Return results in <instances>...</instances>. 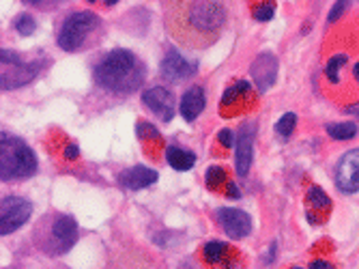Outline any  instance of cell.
<instances>
[{
    "label": "cell",
    "mask_w": 359,
    "mask_h": 269,
    "mask_svg": "<svg viewBox=\"0 0 359 269\" xmlns=\"http://www.w3.org/2000/svg\"><path fill=\"white\" fill-rule=\"evenodd\" d=\"M226 24V9L222 3H175L166 13L170 37L187 48H207L217 41Z\"/></svg>",
    "instance_id": "cell-1"
},
{
    "label": "cell",
    "mask_w": 359,
    "mask_h": 269,
    "mask_svg": "<svg viewBox=\"0 0 359 269\" xmlns=\"http://www.w3.org/2000/svg\"><path fill=\"white\" fill-rule=\"evenodd\" d=\"M144 74H147L144 63L132 50L116 48L97 63L95 82L110 93L127 95L142 86Z\"/></svg>",
    "instance_id": "cell-2"
},
{
    "label": "cell",
    "mask_w": 359,
    "mask_h": 269,
    "mask_svg": "<svg viewBox=\"0 0 359 269\" xmlns=\"http://www.w3.org/2000/svg\"><path fill=\"white\" fill-rule=\"evenodd\" d=\"M37 157L32 149L15 136L3 131L0 138V179L3 181H18L37 175Z\"/></svg>",
    "instance_id": "cell-3"
},
{
    "label": "cell",
    "mask_w": 359,
    "mask_h": 269,
    "mask_svg": "<svg viewBox=\"0 0 359 269\" xmlns=\"http://www.w3.org/2000/svg\"><path fill=\"white\" fill-rule=\"evenodd\" d=\"M102 18L93 11H78L62 22L56 44L65 52H80L102 35Z\"/></svg>",
    "instance_id": "cell-4"
},
{
    "label": "cell",
    "mask_w": 359,
    "mask_h": 269,
    "mask_svg": "<svg viewBox=\"0 0 359 269\" xmlns=\"http://www.w3.org/2000/svg\"><path fill=\"white\" fill-rule=\"evenodd\" d=\"M0 60H3V67H7V70L3 72V88H7V91L20 88L24 84L32 82V80H35L41 74V60L24 63L11 50H3V52H0Z\"/></svg>",
    "instance_id": "cell-5"
},
{
    "label": "cell",
    "mask_w": 359,
    "mask_h": 269,
    "mask_svg": "<svg viewBox=\"0 0 359 269\" xmlns=\"http://www.w3.org/2000/svg\"><path fill=\"white\" fill-rule=\"evenodd\" d=\"M32 216L30 200L22 196H5L3 198V209H0V235H11L20 226H24Z\"/></svg>",
    "instance_id": "cell-6"
},
{
    "label": "cell",
    "mask_w": 359,
    "mask_h": 269,
    "mask_svg": "<svg viewBox=\"0 0 359 269\" xmlns=\"http://www.w3.org/2000/svg\"><path fill=\"white\" fill-rule=\"evenodd\" d=\"M334 181L342 194L359 192V149H351L340 157Z\"/></svg>",
    "instance_id": "cell-7"
},
{
    "label": "cell",
    "mask_w": 359,
    "mask_h": 269,
    "mask_svg": "<svg viewBox=\"0 0 359 269\" xmlns=\"http://www.w3.org/2000/svg\"><path fill=\"white\" fill-rule=\"evenodd\" d=\"M250 106H252V86L245 80H239L231 88H226L219 102V110L224 117H235L239 112H245Z\"/></svg>",
    "instance_id": "cell-8"
},
{
    "label": "cell",
    "mask_w": 359,
    "mask_h": 269,
    "mask_svg": "<svg viewBox=\"0 0 359 269\" xmlns=\"http://www.w3.org/2000/svg\"><path fill=\"white\" fill-rule=\"evenodd\" d=\"M78 242V222L72 216H58L52 224V252L65 254Z\"/></svg>",
    "instance_id": "cell-9"
},
{
    "label": "cell",
    "mask_w": 359,
    "mask_h": 269,
    "mask_svg": "<svg viewBox=\"0 0 359 269\" xmlns=\"http://www.w3.org/2000/svg\"><path fill=\"white\" fill-rule=\"evenodd\" d=\"M217 222L224 228V232L233 240L248 237L252 232V220L245 211L233 209V207H222L217 209Z\"/></svg>",
    "instance_id": "cell-10"
},
{
    "label": "cell",
    "mask_w": 359,
    "mask_h": 269,
    "mask_svg": "<svg viewBox=\"0 0 359 269\" xmlns=\"http://www.w3.org/2000/svg\"><path fill=\"white\" fill-rule=\"evenodd\" d=\"M254 84L258 88V93H267L276 80H278V60L273 54L265 52V54H258L256 60L252 63V70H250Z\"/></svg>",
    "instance_id": "cell-11"
},
{
    "label": "cell",
    "mask_w": 359,
    "mask_h": 269,
    "mask_svg": "<svg viewBox=\"0 0 359 269\" xmlns=\"http://www.w3.org/2000/svg\"><path fill=\"white\" fill-rule=\"evenodd\" d=\"M142 102L161 119V121H172L175 117V97L170 91H166L164 86H153L149 91L142 93Z\"/></svg>",
    "instance_id": "cell-12"
},
{
    "label": "cell",
    "mask_w": 359,
    "mask_h": 269,
    "mask_svg": "<svg viewBox=\"0 0 359 269\" xmlns=\"http://www.w3.org/2000/svg\"><path fill=\"white\" fill-rule=\"evenodd\" d=\"M254 136H256V123H245L239 129V138H237V175L241 179L250 175L252 153H254Z\"/></svg>",
    "instance_id": "cell-13"
},
{
    "label": "cell",
    "mask_w": 359,
    "mask_h": 269,
    "mask_svg": "<svg viewBox=\"0 0 359 269\" xmlns=\"http://www.w3.org/2000/svg\"><path fill=\"white\" fill-rule=\"evenodd\" d=\"M196 70H198V65L183 58L177 50H168V54L164 56V60H161V74H164V78L170 82L185 80V78L194 76Z\"/></svg>",
    "instance_id": "cell-14"
},
{
    "label": "cell",
    "mask_w": 359,
    "mask_h": 269,
    "mask_svg": "<svg viewBox=\"0 0 359 269\" xmlns=\"http://www.w3.org/2000/svg\"><path fill=\"white\" fill-rule=\"evenodd\" d=\"M157 177L159 175H157V171H153V168H147L142 164H136L132 168H127V171H123L118 175V181H121L123 188L136 192V190H142V188L153 185L157 181Z\"/></svg>",
    "instance_id": "cell-15"
},
{
    "label": "cell",
    "mask_w": 359,
    "mask_h": 269,
    "mask_svg": "<svg viewBox=\"0 0 359 269\" xmlns=\"http://www.w3.org/2000/svg\"><path fill=\"white\" fill-rule=\"evenodd\" d=\"M205 110V91L201 86H191L185 91V95L181 97V104H179V112L181 117L191 123L201 117V112Z\"/></svg>",
    "instance_id": "cell-16"
},
{
    "label": "cell",
    "mask_w": 359,
    "mask_h": 269,
    "mask_svg": "<svg viewBox=\"0 0 359 269\" xmlns=\"http://www.w3.org/2000/svg\"><path fill=\"white\" fill-rule=\"evenodd\" d=\"M233 254H235V248H231L224 242H209L203 248V256L209 265H228Z\"/></svg>",
    "instance_id": "cell-17"
},
{
    "label": "cell",
    "mask_w": 359,
    "mask_h": 269,
    "mask_svg": "<svg viewBox=\"0 0 359 269\" xmlns=\"http://www.w3.org/2000/svg\"><path fill=\"white\" fill-rule=\"evenodd\" d=\"M166 159L175 171H189V168L196 164V155L179 145H170L166 149Z\"/></svg>",
    "instance_id": "cell-18"
},
{
    "label": "cell",
    "mask_w": 359,
    "mask_h": 269,
    "mask_svg": "<svg viewBox=\"0 0 359 269\" xmlns=\"http://www.w3.org/2000/svg\"><path fill=\"white\" fill-rule=\"evenodd\" d=\"M327 133L334 140H351L357 136V125L355 123H332V125H327Z\"/></svg>",
    "instance_id": "cell-19"
},
{
    "label": "cell",
    "mask_w": 359,
    "mask_h": 269,
    "mask_svg": "<svg viewBox=\"0 0 359 269\" xmlns=\"http://www.w3.org/2000/svg\"><path fill=\"white\" fill-rule=\"evenodd\" d=\"M308 203L314 207V209H323V211H327L330 207H332V198L325 194V190L323 188H318V185H312L310 190H308Z\"/></svg>",
    "instance_id": "cell-20"
},
{
    "label": "cell",
    "mask_w": 359,
    "mask_h": 269,
    "mask_svg": "<svg viewBox=\"0 0 359 269\" xmlns=\"http://www.w3.org/2000/svg\"><path fill=\"white\" fill-rule=\"evenodd\" d=\"M205 179H207V185L211 190H222V188H228V183H231V181H228V177H226V173H224V168H219V166L207 168Z\"/></svg>",
    "instance_id": "cell-21"
},
{
    "label": "cell",
    "mask_w": 359,
    "mask_h": 269,
    "mask_svg": "<svg viewBox=\"0 0 359 269\" xmlns=\"http://www.w3.org/2000/svg\"><path fill=\"white\" fill-rule=\"evenodd\" d=\"M13 26H15V30L20 32L22 37H28V35H32V32H35V28H37V24H35V18L28 15V13H22V15H18V18H15V22H13Z\"/></svg>",
    "instance_id": "cell-22"
},
{
    "label": "cell",
    "mask_w": 359,
    "mask_h": 269,
    "mask_svg": "<svg viewBox=\"0 0 359 269\" xmlns=\"http://www.w3.org/2000/svg\"><path fill=\"white\" fill-rule=\"evenodd\" d=\"M295 125H297V114L295 112H286L278 123H276V131L280 133V136H290L292 133V129H295Z\"/></svg>",
    "instance_id": "cell-23"
},
{
    "label": "cell",
    "mask_w": 359,
    "mask_h": 269,
    "mask_svg": "<svg viewBox=\"0 0 359 269\" xmlns=\"http://www.w3.org/2000/svg\"><path fill=\"white\" fill-rule=\"evenodd\" d=\"M346 63V56L344 54H338V56H332L327 67H325V76L330 78V82H338V74H340V67Z\"/></svg>",
    "instance_id": "cell-24"
},
{
    "label": "cell",
    "mask_w": 359,
    "mask_h": 269,
    "mask_svg": "<svg viewBox=\"0 0 359 269\" xmlns=\"http://www.w3.org/2000/svg\"><path fill=\"white\" fill-rule=\"evenodd\" d=\"M136 131H138V138H142V140H155V143H159V140H161L159 129H157L155 125L147 123V121L138 123V125H136Z\"/></svg>",
    "instance_id": "cell-25"
},
{
    "label": "cell",
    "mask_w": 359,
    "mask_h": 269,
    "mask_svg": "<svg viewBox=\"0 0 359 269\" xmlns=\"http://www.w3.org/2000/svg\"><path fill=\"white\" fill-rule=\"evenodd\" d=\"M276 15V5L273 3H265V5H258L254 9V20L258 22H269Z\"/></svg>",
    "instance_id": "cell-26"
},
{
    "label": "cell",
    "mask_w": 359,
    "mask_h": 269,
    "mask_svg": "<svg viewBox=\"0 0 359 269\" xmlns=\"http://www.w3.org/2000/svg\"><path fill=\"white\" fill-rule=\"evenodd\" d=\"M217 140H219V145L222 147H226V149H231L233 147V131L231 129H222L219 133H217Z\"/></svg>",
    "instance_id": "cell-27"
},
{
    "label": "cell",
    "mask_w": 359,
    "mask_h": 269,
    "mask_svg": "<svg viewBox=\"0 0 359 269\" xmlns=\"http://www.w3.org/2000/svg\"><path fill=\"white\" fill-rule=\"evenodd\" d=\"M346 7H348V3H336V5H334V9H332V13H330V18H327V20H330V24H332V22H336V20L346 11Z\"/></svg>",
    "instance_id": "cell-28"
},
{
    "label": "cell",
    "mask_w": 359,
    "mask_h": 269,
    "mask_svg": "<svg viewBox=\"0 0 359 269\" xmlns=\"http://www.w3.org/2000/svg\"><path fill=\"white\" fill-rule=\"evenodd\" d=\"M226 194L231 196V198H241V192H239V188H237V183H235V181L228 183V188H226Z\"/></svg>",
    "instance_id": "cell-29"
},
{
    "label": "cell",
    "mask_w": 359,
    "mask_h": 269,
    "mask_svg": "<svg viewBox=\"0 0 359 269\" xmlns=\"http://www.w3.org/2000/svg\"><path fill=\"white\" fill-rule=\"evenodd\" d=\"M78 147L76 145H67V149H65V159H76L78 157Z\"/></svg>",
    "instance_id": "cell-30"
},
{
    "label": "cell",
    "mask_w": 359,
    "mask_h": 269,
    "mask_svg": "<svg viewBox=\"0 0 359 269\" xmlns=\"http://www.w3.org/2000/svg\"><path fill=\"white\" fill-rule=\"evenodd\" d=\"M308 267H310V269H334L327 261H312Z\"/></svg>",
    "instance_id": "cell-31"
},
{
    "label": "cell",
    "mask_w": 359,
    "mask_h": 269,
    "mask_svg": "<svg viewBox=\"0 0 359 269\" xmlns=\"http://www.w3.org/2000/svg\"><path fill=\"white\" fill-rule=\"evenodd\" d=\"M353 78H355V80L359 82V63H357V65L353 67Z\"/></svg>",
    "instance_id": "cell-32"
},
{
    "label": "cell",
    "mask_w": 359,
    "mask_h": 269,
    "mask_svg": "<svg viewBox=\"0 0 359 269\" xmlns=\"http://www.w3.org/2000/svg\"><path fill=\"white\" fill-rule=\"evenodd\" d=\"M292 269H302V267H292Z\"/></svg>",
    "instance_id": "cell-33"
}]
</instances>
